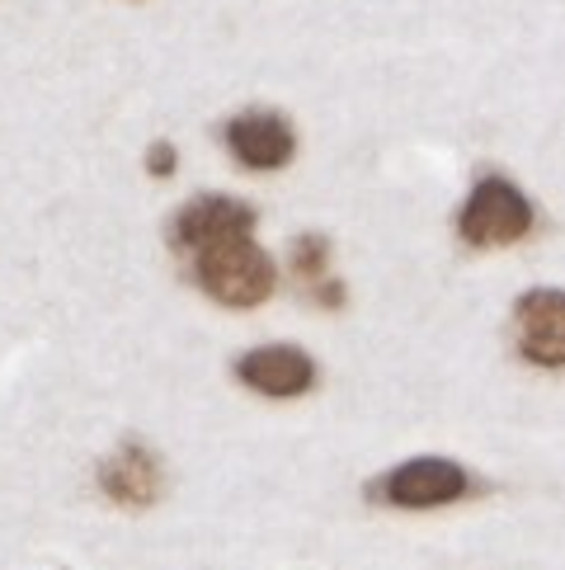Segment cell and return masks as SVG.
<instances>
[{"label": "cell", "mask_w": 565, "mask_h": 570, "mask_svg": "<svg viewBox=\"0 0 565 570\" xmlns=\"http://www.w3.org/2000/svg\"><path fill=\"white\" fill-rule=\"evenodd\" d=\"M227 141H231V151H236V160L246 170H282L297 156L293 124L282 114H265V109L231 118Z\"/></svg>", "instance_id": "obj_6"}, {"label": "cell", "mask_w": 565, "mask_h": 570, "mask_svg": "<svg viewBox=\"0 0 565 570\" xmlns=\"http://www.w3.org/2000/svg\"><path fill=\"white\" fill-rule=\"evenodd\" d=\"M255 232V208L240 198L227 194H204L194 198L185 213L175 217V240L185 250H208L217 240H231V236H250Z\"/></svg>", "instance_id": "obj_5"}, {"label": "cell", "mask_w": 565, "mask_h": 570, "mask_svg": "<svg viewBox=\"0 0 565 570\" xmlns=\"http://www.w3.org/2000/svg\"><path fill=\"white\" fill-rule=\"evenodd\" d=\"M147 170L160 175V179L175 175V147H170V141H156V147L147 151Z\"/></svg>", "instance_id": "obj_11"}, {"label": "cell", "mask_w": 565, "mask_h": 570, "mask_svg": "<svg viewBox=\"0 0 565 570\" xmlns=\"http://www.w3.org/2000/svg\"><path fill=\"white\" fill-rule=\"evenodd\" d=\"M99 491L123 509H147L160 500V462L151 448H141L137 439L123 443L118 453L99 466Z\"/></svg>", "instance_id": "obj_8"}, {"label": "cell", "mask_w": 565, "mask_h": 570, "mask_svg": "<svg viewBox=\"0 0 565 570\" xmlns=\"http://www.w3.org/2000/svg\"><path fill=\"white\" fill-rule=\"evenodd\" d=\"M198 283L221 307H259L274 297V259L250 236H231L198 250Z\"/></svg>", "instance_id": "obj_1"}, {"label": "cell", "mask_w": 565, "mask_h": 570, "mask_svg": "<svg viewBox=\"0 0 565 570\" xmlns=\"http://www.w3.org/2000/svg\"><path fill=\"white\" fill-rule=\"evenodd\" d=\"M467 491V472L453 458H410L381 481V495L396 509H438Z\"/></svg>", "instance_id": "obj_3"}, {"label": "cell", "mask_w": 565, "mask_h": 570, "mask_svg": "<svg viewBox=\"0 0 565 570\" xmlns=\"http://www.w3.org/2000/svg\"><path fill=\"white\" fill-rule=\"evenodd\" d=\"M326 264H330V240L326 236H297V246H293V269H297V278H307V283H316V278H326Z\"/></svg>", "instance_id": "obj_9"}, {"label": "cell", "mask_w": 565, "mask_h": 570, "mask_svg": "<svg viewBox=\"0 0 565 570\" xmlns=\"http://www.w3.org/2000/svg\"><path fill=\"white\" fill-rule=\"evenodd\" d=\"M514 321H518L523 354L542 363V368H561L565 363V297L556 288H537L528 297H518Z\"/></svg>", "instance_id": "obj_7"}, {"label": "cell", "mask_w": 565, "mask_h": 570, "mask_svg": "<svg viewBox=\"0 0 565 570\" xmlns=\"http://www.w3.org/2000/svg\"><path fill=\"white\" fill-rule=\"evenodd\" d=\"M462 240L476 250H499L514 246L533 232V203L509 179H480L472 198L462 203Z\"/></svg>", "instance_id": "obj_2"}, {"label": "cell", "mask_w": 565, "mask_h": 570, "mask_svg": "<svg viewBox=\"0 0 565 570\" xmlns=\"http://www.w3.org/2000/svg\"><path fill=\"white\" fill-rule=\"evenodd\" d=\"M311 293H316V302H320V307H345V283H339V278H316L311 283Z\"/></svg>", "instance_id": "obj_10"}, {"label": "cell", "mask_w": 565, "mask_h": 570, "mask_svg": "<svg viewBox=\"0 0 565 570\" xmlns=\"http://www.w3.org/2000/svg\"><path fill=\"white\" fill-rule=\"evenodd\" d=\"M236 377L250 386V392H265V396H301L311 392L316 382V363L307 350H297V344H265V350H250L246 358L236 363Z\"/></svg>", "instance_id": "obj_4"}]
</instances>
